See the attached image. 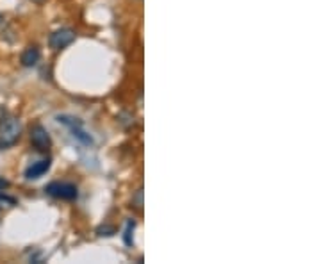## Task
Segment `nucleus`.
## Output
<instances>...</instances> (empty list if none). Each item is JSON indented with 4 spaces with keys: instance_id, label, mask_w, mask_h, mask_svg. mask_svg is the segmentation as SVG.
Wrapping results in <instances>:
<instances>
[{
    "instance_id": "423d86ee",
    "label": "nucleus",
    "mask_w": 321,
    "mask_h": 264,
    "mask_svg": "<svg viewBox=\"0 0 321 264\" xmlns=\"http://www.w3.org/2000/svg\"><path fill=\"white\" fill-rule=\"evenodd\" d=\"M50 164H52L50 159H41V161L31 164L27 170H25V179H39V177H43L46 172H48Z\"/></svg>"
},
{
    "instance_id": "4468645a",
    "label": "nucleus",
    "mask_w": 321,
    "mask_h": 264,
    "mask_svg": "<svg viewBox=\"0 0 321 264\" xmlns=\"http://www.w3.org/2000/svg\"><path fill=\"white\" fill-rule=\"evenodd\" d=\"M31 2H32V4H45L46 0H31Z\"/></svg>"
},
{
    "instance_id": "7ed1b4c3",
    "label": "nucleus",
    "mask_w": 321,
    "mask_h": 264,
    "mask_svg": "<svg viewBox=\"0 0 321 264\" xmlns=\"http://www.w3.org/2000/svg\"><path fill=\"white\" fill-rule=\"evenodd\" d=\"M45 193L59 200H75L79 197L77 186L71 182H50L45 186Z\"/></svg>"
},
{
    "instance_id": "0eeeda50",
    "label": "nucleus",
    "mask_w": 321,
    "mask_h": 264,
    "mask_svg": "<svg viewBox=\"0 0 321 264\" xmlns=\"http://www.w3.org/2000/svg\"><path fill=\"white\" fill-rule=\"evenodd\" d=\"M39 57H41V52H39V49H38V46L32 45V46H27V49L21 52L20 63H21V66L31 68V66H34V64L38 63Z\"/></svg>"
},
{
    "instance_id": "20e7f679",
    "label": "nucleus",
    "mask_w": 321,
    "mask_h": 264,
    "mask_svg": "<svg viewBox=\"0 0 321 264\" xmlns=\"http://www.w3.org/2000/svg\"><path fill=\"white\" fill-rule=\"evenodd\" d=\"M75 38H77V32H75L73 29L63 27V29L54 31L52 34L48 36V45L52 50H63L66 49L68 45H71V43L75 41Z\"/></svg>"
},
{
    "instance_id": "f257e3e1",
    "label": "nucleus",
    "mask_w": 321,
    "mask_h": 264,
    "mask_svg": "<svg viewBox=\"0 0 321 264\" xmlns=\"http://www.w3.org/2000/svg\"><path fill=\"white\" fill-rule=\"evenodd\" d=\"M21 136V124L18 118L9 116L0 122V150L9 148L20 139Z\"/></svg>"
},
{
    "instance_id": "9d476101",
    "label": "nucleus",
    "mask_w": 321,
    "mask_h": 264,
    "mask_svg": "<svg viewBox=\"0 0 321 264\" xmlns=\"http://www.w3.org/2000/svg\"><path fill=\"white\" fill-rule=\"evenodd\" d=\"M0 202H7V204L14 205V204H16V198H13V197H7L6 193H0Z\"/></svg>"
},
{
    "instance_id": "39448f33",
    "label": "nucleus",
    "mask_w": 321,
    "mask_h": 264,
    "mask_svg": "<svg viewBox=\"0 0 321 264\" xmlns=\"http://www.w3.org/2000/svg\"><path fill=\"white\" fill-rule=\"evenodd\" d=\"M31 143L36 150L46 152L52 147V137H50L48 131H46L43 125H34V127L31 129Z\"/></svg>"
},
{
    "instance_id": "6e6552de",
    "label": "nucleus",
    "mask_w": 321,
    "mask_h": 264,
    "mask_svg": "<svg viewBox=\"0 0 321 264\" xmlns=\"http://www.w3.org/2000/svg\"><path fill=\"white\" fill-rule=\"evenodd\" d=\"M134 227H136V222L134 220H129L127 222V227H125V234H124V241L127 247H132L134 245V237H132V232H134Z\"/></svg>"
},
{
    "instance_id": "1a4fd4ad",
    "label": "nucleus",
    "mask_w": 321,
    "mask_h": 264,
    "mask_svg": "<svg viewBox=\"0 0 321 264\" xmlns=\"http://www.w3.org/2000/svg\"><path fill=\"white\" fill-rule=\"evenodd\" d=\"M132 205H134L138 211H141V209H143V187L136 189L134 197H132Z\"/></svg>"
},
{
    "instance_id": "9b49d317",
    "label": "nucleus",
    "mask_w": 321,
    "mask_h": 264,
    "mask_svg": "<svg viewBox=\"0 0 321 264\" xmlns=\"http://www.w3.org/2000/svg\"><path fill=\"white\" fill-rule=\"evenodd\" d=\"M102 232H107L106 236H113V234H114V229H113V227H100V229H98V234H102Z\"/></svg>"
},
{
    "instance_id": "f8f14e48",
    "label": "nucleus",
    "mask_w": 321,
    "mask_h": 264,
    "mask_svg": "<svg viewBox=\"0 0 321 264\" xmlns=\"http://www.w3.org/2000/svg\"><path fill=\"white\" fill-rule=\"evenodd\" d=\"M11 184H9V180L7 179H4V177H0V191H4V189H7Z\"/></svg>"
},
{
    "instance_id": "ddd939ff",
    "label": "nucleus",
    "mask_w": 321,
    "mask_h": 264,
    "mask_svg": "<svg viewBox=\"0 0 321 264\" xmlns=\"http://www.w3.org/2000/svg\"><path fill=\"white\" fill-rule=\"evenodd\" d=\"M4 23H6V18H4V14L0 13V27H2Z\"/></svg>"
},
{
    "instance_id": "f03ea898",
    "label": "nucleus",
    "mask_w": 321,
    "mask_h": 264,
    "mask_svg": "<svg viewBox=\"0 0 321 264\" xmlns=\"http://www.w3.org/2000/svg\"><path fill=\"white\" fill-rule=\"evenodd\" d=\"M57 122H59L61 125H64V127L70 129L71 136H73L77 141H81L82 145H86V147H91L93 145V136L86 132V129L82 127V122L79 120V118L68 116V114H59V116H57Z\"/></svg>"
}]
</instances>
